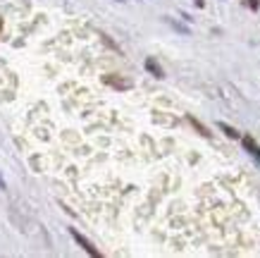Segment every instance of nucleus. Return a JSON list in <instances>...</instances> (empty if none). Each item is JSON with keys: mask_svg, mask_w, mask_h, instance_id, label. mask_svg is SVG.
<instances>
[{"mask_svg": "<svg viewBox=\"0 0 260 258\" xmlns=\"http://www.w3.org/2000/svg\"><path fill=\"white\" fill-rule=\"evenodd\" d=\"M70 235L74 237V242L79 244V246H81V249H84V251H86L88 256H93V258H98V256H101V251L95 249L93 244L88 242V239H86V237H84V235H79V230H74V227H72V230H70Z\"/></svg>", "mask_w": 260, "mask_h": 258, "instance_id": "nucleus-1", "label": "nucleus"}, {"mask_svg": "<svg viewBox=\"0 0 260 258\" xmlns=\"http://www.w3.org/2000/svg\"><path fill=\"white\" fill-rule=\"evenodd\" d=\"M241 144H244V149L248 151L253 158H255V163H260V149H258V144H255V139H253L251 134L241 136Z\"/></svg>", "mask_w": 260, "mask_h": 258, "instance_id": "nucleus-2", "label": "nucleus"}, {"mask_svg": "<svg viewBox=\"0 0 260 258\" xmlns=\"http://www.w3.org/2000/svg\"><path fill=\"white\" fill-rule=\"evenodd\" d=\"M146 70H148L150 74H153V77H158V79L165 77V74H162V67H160V65L155 63L153 58H148V60H146Z\"/></svg>", "mask_w": 260, "mask_h": 258, "instance_id": "nucleus-3", "label": "nucleus"}, {"mask_svg": "<svg viewBox=\"0 0 260 258\" xmlns=\"http://www.w3.org/2000/svg\"><path fill=\"white\" fill-rule=\"evenodd\" d=\"M217 127H220V129H222V132H224V134H227L229 139H239V136H241V134H239V132H237V129H234V127H229V125H224V122H220V125H217Z\"/></svg>", "mask_w": 260, "mask_h": 258, "instance_id": "nucleus-4", "label": "nucleus"}, {"mask_svg": "<svg viewBox=\"0 0 260 258\" xmlns=\"http://www.w3.org/2000/svg\"><path fill=\"white\" fill-rule=\"evenodd\" d=\"M105 81L112 86H117V89H129V81H122V79H112V77H105Z\"/></svg>", "mask_w": 260, "mask_h": 258, "instance_id": "nucleus-5", "label": "nucleus"}, {"mask_svg": "<svg viewBox=\"0 0 260 258\" xmlns=\"http://www.w3.org/2000/svg\"><path fill=\"white\" fill-rule=\"evenodd\" d=\"M189 122H191V125H193V127H196V129H198V132H201V134H203V136H210V132H208V129H205V127L201 125V122H198L196 118H189Z\"/></svg>", "mask_w": 260, "mask_h": 258, "instance_id": "nucleus-6", "label": "nucleus"}, {"mask_svg": "<svg viewBox=\"0 0 260 258\" xmlns=\"http://www.w3.org/2000/svg\"><path fill=\"white\" fill-rule=\"evenodd\" d=\"M246 5H248L251 10H258L260 8V0H246Z\"/></svg>", "mask_w": 260, "mask_h": 258, "instance_id": "nucleus-7", "label": "nucleus"}, {"mask_svg": "<svg viewBox=\"0 0 260 258\" xmlns=\"http://www.w3.org/2000/svg\"><path fill=\"white\" fill-rule=\"evenodd\" d=\"M0 29H3V17H0Z\"/></svg>", "mask_w": 260, "mask_h": 258, "instance_id": "nucleus-8", "label": "nucleus"}, {"mask_svg": "<svg viewBox=\"0 0 260 258\" xmlns=\"http://www.w3.org/2000/svg\"><path fill=\"white\" fill-rule=\"evenodd\" d=\"M0 187H3V180H0Z\"/></svg>", "mask_w": 260, "mask_h": 258, "instance_id": "nucleus-9", "label": "nucleus"}]
</instances>
